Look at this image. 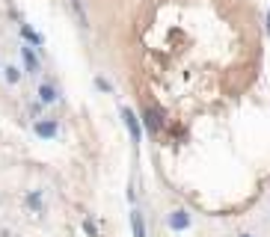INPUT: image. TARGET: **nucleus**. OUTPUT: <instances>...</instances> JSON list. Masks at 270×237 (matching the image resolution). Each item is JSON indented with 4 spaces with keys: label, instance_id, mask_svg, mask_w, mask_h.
<instances>
[{
    "label": "nucleus",
    "instance_id": "f257e3e1",
    "mask_svg": "<svg viewBox=\"0 0 270 237\" xmlns=\"http://www.w3.org/2000/svg\"><path fill=\"white\" fill-rule=\"evenodd\" d=\"M143 125H146V131H149V134H160L167 122H164V113H160L157 107H152V104H149V107L143 110Z\"/></svg>",
    "mask_w": 270,
    "mask_h": 237
},
{
    "label": "nucleus",
    "instance_id": "f03ea898",
    "mask_svg": "<svg viewBox=\"0 0 270 237\" xmlns=\"http://www.w3.org/2000/svg\"><path fill=\"white\" fill-rule=\"evenodd\" d=\"M36 136H42V139H53L57 136V131H60V125H57V118H39L33 125Z\"/></svg>",
    "mask_w": 270,
    "mask_h": 237
},
{
    "label": "nucleus",
    "instance_id": "7ed1b4c3",
    "mask_svg": "<svg viewBox=\"0 0 270 237\" xmlns=\"http://www.w3.org/2000/svg\"><path fill=\"white\" fill-rule=\"evenodd\" d=\"M122 118H125V125H128V131H131V139H134V142H140V139H143V131H140V122H137V116L128 110V107H122Z\"/></svg>",
    "mask_w": 270,
    "mask_h": 237
},
{
    "label": "nucleus",
    "instance_id": "20e7f679",
    "mask_svg": "<svg viewBox=\"0 0 270 237\" xmlns=\"http://www.w3.org/2000/svg\"><path fill=\"white\" fill-rule=\"evenodd\" d=\"M187 225H190L187 211H172V214H169V228H175V231H184Z\"/></svg>",
    "mask_w": 270,
    "mask_h": 237
},
{
    "label": "nucleus",
    "instance_id": "39448f33",
    "mask_svg": "<svg viewBox=\"0 0 270 237\" xmlns=\"http://www.w3.org/2000/svg\"><path fill=\"white\" fill-rule=\"evenodd\" d=\"M21 60H24V68H27L30 74H36V71H39V60H36L33 48H21Z\"/></svg>",
    "mask_w": 270,
    "mask_h": 237
},
{
    "label": "nucleus",
    "instance_id": "423d86ee",
    "mask_svg": "<svg viewBox=\"0 0 270 237\" xmlns=\"http://www.w3.org/2000/svg\"><path fill=\"white\" fill-rule=\"evenodd\" d=\"M131 228H134V237H146V222L140 211H131Z\"/></svg>",
    "mask_w": 270,
    "mask_h": 237
},
{
    "label": "nucleus",
    "instance_id": "0eeeda50",
    "mask_svg": "<svg viewBox=\"0 0 270 237\" xmlns=\"http://www.w3.org/2000/svg\"><path fill=\"white\" fill-rule=\"evenodd\" d=\"M39 101L42 104H53L57 101V89H53L51 83H42L39 86Z\"/></svg>",
    "mask_w": 270,
    "mask_h": 237
},
{
    "label": "nucleus",
    "instance_id": "6e6552de",
    "mask_svg": "<svg viewBox=\"0 0 270 237\" xmlns=\"http://www.w3.org/2000/svg\"><path fill=\"white\" fill-rule=\"evenodd\" d=\"M21 36H24V39H27V42H33V45H42V36L36 33L33 27H27V24H24V27H21Z\"/></svg>",
    "mask_w": 270,
    "mask_h": 237
},
{
    "label": "nucleus",
    "instance_id": "1a4fd4ad",
    "mask_svg": "<svg viewBox=\"0 0 270 237\" xmlns=\"http://www.w3.org/2000/svg\"><path fill=\"white\" fill-rule=\"evenodd\" d=\"M27 204H30L33 211H42V196H39V193H30V196H27Z\"/></svg>",
    "mask_w": 270,
    "mask_h": 237
},
{
    "label": "nucleus",
    "instance_id": "9d476101",
    "mask_svg": "<svg viewBox=\"0 0 270 237\" xmlns=\"http://www.w3.org/2000/svg\"><path fill=\"white\" fill-rule=\"evenodd\" d=\"M3 74H6V80H9V83H18V77H21L15 66H9V68H6V71H3Z\"/></svg>",
    "mask_w": 270,
    "mask_h": 237
},
{
    "label": "nucleus",
    "instance_id": "9b49d317",
    "mask_svg": "<svg viewBox=\"0 0 270 237\" xmlns=\"http://www.w3.org/2000/svg\"><path fill=\"white\" fill-rule=\"evenodd\" d=\"M95 86H98V89H101V92H110V89H113V86L107 83V80H104V77H95Z\"/></svg>",
    "mask_w": 270,
    "mask_h": 237
},
{
    "label": "nucleus",
    "instance_id": "f8f14e48",
    "mask_svg": "<svg viewBox=\"0 0 270 237\" xmlns=\"http://www.w3.org/2000/svg\"><path fill=\"white\" fill-rule=\"evenodd\" d=\"M267 27H270V15H267Z\"/></svg>",
    "mask_w": 270,
    "mask_h": 237
},
{
    "label": "nucleus",
    "instance_id": "ddd939ff",
    "mask_svg": "<svg viewBox=\"0 0 270 237\" xmlns=\"http://www.w3.org/2000/svg\"><path fill=\"white\" fill-rule=\"evenodd\" d=\"M240 237H250V234H240Z\"/></svg>",
    "mask_w": 270,
    "mask_h": 237
}]
</instances>
